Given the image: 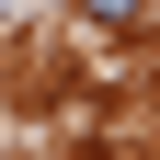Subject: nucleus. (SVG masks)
Here are the masks:
<instances>
[{
    "label": "nucleus",
    "mask_w": 160,
    "mask_h": 160,
    "mask_svg": "<svg viewBox=\"0 0 160 160\" xmlns=\"http://www.w3.org/2000/svg\"><path fill=\"white\" fill-rule=\"evenodd\" d=\"M80 12H92V23H103V34H126L137 12H149V0H80Z\"/></svg>",
    "instance_id": "1"
}]
</instances>
